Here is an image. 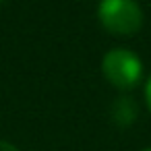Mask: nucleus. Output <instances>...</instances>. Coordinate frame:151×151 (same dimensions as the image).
<instances>
[{"label": "nucleus", "instance_id": "obj_2", "mask_svg": "<svg viewBox=\"0 0 151 151\" xmlns=\"http://www.w3.org/2000/svg\"><path fill=\"white\" fill-rule=\"evenodd\" d=\"M101 70L114 87L130 89L139 83V79L143 75V64H141V58L134 52L116 48V50H110L104 56Z\"/></svg>", "mask_w": 151, "mask_h": 151}, {"label": "nucleus", "instance_id": "obj_5", "mask_svg": "<svg viewBox=\"0 0 151 151\" xmlns=\"http://www.w3.org/2000/svg\"><path fill=\"white\" fill-rule=\"evenodd\" d=\"M145 95H147V106L151 110V79L147 81V87H145Z\"/></svg>", "mask_w": 151, "mask_h": 151}, {"label": "nucleus", "instance_id": "obj_4", "mask_svg": "<svg viewBox=\"0 0 151 151\" xmlns=\"http://www.w3.org/2000/svg\"><path fill=\"white\" fill-rule=\"evenodd\" d=\"M0 151H19V149L9 141H0Z\"/></svg>", "mask_w": 151, "mask_h": 151}, {"label": "nucleus", "instance_id": "obj_6", "mask_svg": "<svg viewBox=\"0 0 151 151\" xmlns=\"http://www.w3.org/2000/svg\"><path fill=\"white\" fill-rule=\"evenodd\" d=\"M143 151H151V147H149V149H143Z\"/></svg>", "mask_w": 151, "mask_h": 151}, {"label": "nucleus", "instance_id": "obj_7", "mask_svg": "<svg viewBox=\"0 0 151 151\" xmlns=\"http://www.w3.org/2000/svg\"><path fill=\"white\" fill-rule=\"evenodd\" d=\"M0 2H2V0H0Z\"/></svg>", "mask_w": 151, "mask_h": 151}, {"label": "nucleus", "instance_id": "obj_1", "mask_svg": "<svg viewBox=\"0 0 151 151\" xmlns=\"http://www.w3.org/2000/svg\"><path fill=\"white\" fill-rule=\"evenodd\" d=\"M101 25L118 35L137 33L143 25V13L134 0H101L99 2Z\"/></svg>", "mask_w": 151, "mask_h": 151}, {"label": "nucleus", "instance_id": "obj_3", "mask_svg": "<svg viewBox=\"0 0 151 151\" xmlns=\"http://www.w3.org/2000/svg\"><path fill=\"white\" fill-rule=\"evenodd\" d=\"M112 120L118 126H130L137 120V104L130 97H118L112 104Z\"/></svg>", "mask_w": 151, "mask_h": 151}]
</instances>
